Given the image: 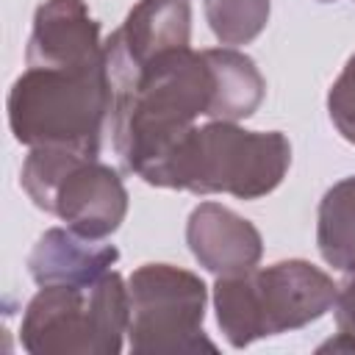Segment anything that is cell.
<instances>
[{
    "instance_id": "4",
    "label": "cell",
    "mask_w": 355,
    "mask_h": 355,
    "mask_svg": "<svg viewBox=\"0 0 355 355\" xmlns=\"http://www.w3.org/2000/svg\"><path fill=\"white\" fill-rule=\"evenodd\" d=\"M338 286L327 272L302 258L269 263L214 283V311L219 330L233 349L258 338L300 330L322 319L336 302Z\"/></svg>"
},
{
    "instance_id": "3",
    "label": "cell",
    "mask_w": 355,
    "mask_h": 355,
    "mask_svg": "<svg viewBox=\"0 0 355 355\" xmlns=\"http://www.w3.org/2000/svg\"><path fill=\"white\" fill-rule=\"evenodd\" d=\"M288 166L291 141L286 133L244 130L236 122L211 119L183 136L155 189L261 200L283 183Z\"/></svg>"
},
{
    "instance_id": "14",
    "label": "cell",
    "mask_w": 355,
    "mask_h": 355,
    "mask_svg": "<svg viewBox=\"0 0 355 355\" xmlns=\"http://www.w3.org/2000/svg\"><path fill=\"white\" fill-rule=\"evenodd\" d=\"M269 0H205V19L211 33L225 47L250 44L269 22Z\"/></svg>"
},
{
    "instance_id": "8",
    "label": "cell",
    "mask_w": 355,
    "mask_h": 355,
    "mask_svg": "<svg viewBox=\"0 0 355 355\" xmlns=\"http://www.w3.org/2000/svg\"><path fill=\"white\" fill-rule=\"evenodd\" d=\"M191 44L189 0H139L125 22L105 39L108 75L130 72L155 55Z\"/></svg>"
},
{
    "instance_id": "2",
    "label": "cell",
    "mask_w": 355,
    "mask_h": 355,
    "mask_svg": "<svg viewBox=\"0 0 355 355\" xmlns=\"http://www.w3.org/2000/svg\"><path fill=\"white\" fill-rule=\"evenodd\" d=\"M8 128L25 147H69L100 155L111 114L105 61L80 67H25L8 100Z\"/></svg>"
},
{
    "instance_id": "11",
    "label": "cell",
    "mask_w": 355,
    "mask_h": 355,
    "mask_svg": "<svg viewBox=\"0 0 355 355\" xmlns=\"http://www.w3.org/2000/svg\"><path fill=\"white\" fill-rule=\"evenodd\" d=\"M116 261L114 244H100L69 227H50L33 244L28 272L36 286H92Z\"/></svg>"
},
{
    "instance_id": "13",
    "label": "cell",
    "mask_w": 355,
    "mask_h": 355,
    "mask_svg": "<svg viewBox=\"0 0 355 355\" xmlns=\"http://www.w3.org/2000/svg\"><path fill=\"white\" fill-rule=\"evenodd\" d=\"M316 247L327 266L355 272V175L333 183L319 200Z\"/></svg>"
},
{
    "instance_id": "17",
    "label": "cell",
    "mask_w": 355,
    "mask_h": 355,
    "mask_svg": "<svg viewBox=\"0 0 355 355\" xmlns=\"http://www.w3.org/2000/svg\"><path fill=\"white\" fill-rule=\"evenodd\" d=\"M319 3H336V0H319Z\"/></svg>"
},
{
    "instance_id": "12",
    "label": "cell",
    "mask_w": 355,
    "mask_h": 355,
    "mask_svg": "<svg viewBox=\"0 0 355 355\" xmlns=\"http://www.w3.org/2000/svg\"><path fill=\"white\" fill-rule=\"evenodd\" d=\"M211 69H214V105L208 111V119H225L239 122L258 111L266 94V80L255 61L236 50V47H208L205 50Z\"/></svg>"
},
{
    "instance_id": "1",
    "label": "cell",
    "mask_w": 355,
    "mask_h": 355,
    "mask_svg": "<svg viewBox=\"0 0 355 355\" xmlns=\"http://www.w3.org/2000/svg\"><path fill=\"white\" fill-rule=\"evenodd\" d=\"M108 130L125 172L155 186L166 161L214 105V69L205 50L178 47L139 69L108 75Z\"/></svg>"
},
{
    "instance_id": "10",
    "label": "cell",
    "mask_w": 355,
    "mask_h": 355,
    "mask_svg": "<svg viewBox=\"0 0 355 355\" xmlns=\"http://www.w3.org/2000/svg\"><path fill=\"white\" fill-rule=\"evenodd\" d=\"M186 244L197 263L216 277L241 275L261 263L263 239L258 227L219 202H200L186 222Z\"/></svg>"
},
{
    "instance_id": "7",
    "label": "cell",
    "mask_w": 355,
    "mask_h": 355,
    "mask_svg": "<svg viewBox=\"0 0 355 355\" xmlns=\"http://www.w3.org/2000/svg\"><path fill=\"white\" fill-rule=\"evenodd\" d=\"M128 349L133 355L216 352L202 330L208 288L200 275L172 263H144L128 277Z\"/></svg>"
},
{
    "instance_id": "5",
    "label": "cell",
    "mask_w": 355,
    "mask_h": 355,
    "mask_svg": "<svg viewBox=\"0 0 355 355\" xmlns=\"http://www.w3.org/2000/svg\"><path fill=\"white\" fill-rule=\"evenodd\" d=\"M130 297L119 272L92 286H39L28 300L19 341L31 355H119Z\"/></svg>"
},
{
    "instance_id": "6",
    "label": "cell",
    "mask_w": 355,
    "mask_h": 355,
    "mask_svg": "<svg viewBox=\"0 0 355 355\" xmlns=\"http://www.w3.org/2000/svg\"><path fill=\"white\" fill-rule=\"evenodd\" d=\"M19 183L36 208L86 239H108L128 216V189L108 164L69 147H31Z\"/></svg>"
},
{
    "instance_id": "15",
    "label": "cell",
    "mask_w": 355,
    "mask_h": 355,
    "mask_svg": "<svg viewBox=\"0 0 355 355\" xmlns=\"http://www.w3.org/2000/svg\"><path fill=\"white\" fill-rule=\"evenodd\" d=\"M327 114L341 139L355 144V53L347 58L344 69L327 92Z\"/></svg>"
},
{
    "instance_id": "9",
    "label": "cell",
    "mask_w": 355,
    "mask_h": 355,
    "mask_svg": "<svg viewBox=\"0 0 355 355\" xmlns=\"http://www.w3.org/2000/svg\"><path fill=\"white\" fill-rule=\"evenodd\" d=\"M105 61L100 22L86 0H44L33 14L25 67H80Z\"/></svg>"
},
{
    "instance_id": "16",
    "label": "cell",
    "mask_w": 355,
    "mask_h": 355,
    "mask_svg": "<svg viewBox=\"0 0 355 355\" xmlns=\"http://www.w3.org/2000/svg\"><path fill=\"white\" fill-rule=\"evenodd\" d=\"M333 316H336L338 333L355 336V272H349V277L338 286L336 302H333Z\"/></svg>"
}]
</instances>
